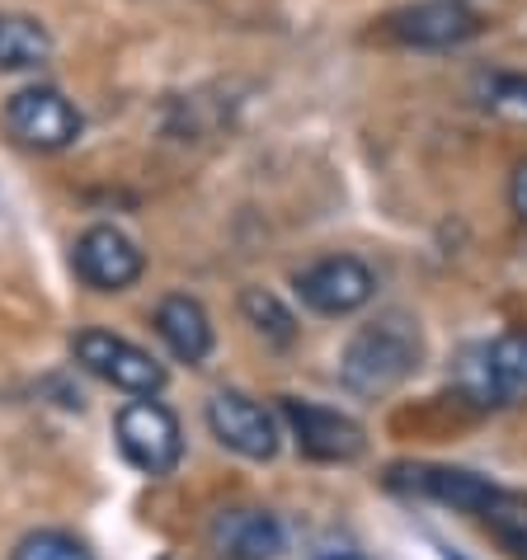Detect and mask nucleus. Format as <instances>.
<instances>
[{"instance_id": "obj_15", "label": "nucleus", "mask_w": 527, "mask_h": 560, "mask_svg": "<svg viewBox=\"0 0 527 560\" xmlns=\"http://www.w3.org/2000/svg\"><path fill=\"white\" fill-rule=\"evenodd\" d=\"M480 523L490 527V537L514 556V560H527V494H514V490H494L490 504L476 513Z\"/></svg>"}, {"instance_id": "obj_20", "label": "nucleus", "mask_w": 527, "mask_h": 560, "mask_svg": "<svg viewBox=\"0 0 527 560\" xmlns=\"http://www.w3.org/2000/svg\"><path fill=\"white\" fill-rule=\"evenodd\" d=\"M316 560H367V556L359 547H349V541H320Z\"/></svg>"}, {"instance_id": "obj_2", "label": "nucleus", "mask_w": 527, "mask_h": 560, "mask_svg": "<svg viewBox=\"0 0 527 560\" xmlns=\"http://www.w3.org/2000/svg\"><path fill=\"white\" fill-rule=\"evenodd\" d=\"M457 386L471 406H527V330H508L476 345L457 368Z\"/></svg>"}, {"instance_id": "obj_16", "label": "nucleus", "mask_w": 527, "mask_h": 560, "mask_svg": "<svg viewBox=\"0 0 527 560\" xmlns=\"http://www.w3.org/2000/svg\"><path fill=\"white\" fill-rule=\"evenodd\" d=\"M476 104L485 108V114H494V118L527 128V75L523 71H485V75H476Z\"/></svg>"}, {"instance_id": "obj_11", "label": "nucleus", "mask_w": 527, "mask_h": 560, "mask_svg": "<svg viewBox=\"0 0 527 560\" xmlns=\"http://www.w3.org/2000/svg\"><path fill=\"white\" fill-rule=\"evenodd\" d=\"M391 486L429 494V500H438L457 513H480L494 494V486L485 476L461 471V466H391Z\"/></svg>"}, {"instance_id": "obj_1", "label": "nucleus", "mask_w": 527, "mask_h": 560, "mask_svg": "<svg viewBox=\"0 0 527 560\" xmlns=\"http://www.w3.org/2000/svg\"><path fill=\"white\" fill-rule=\"evenodd\" d=\"M420 358H424L420 325L400 316V311H386V316L363 325L349 339L344 358H339V382L359 396H386L420 368Z\"/></svg>"}, {"instance_id": "obj_8", "label": "nucleus", "mask_w": 527, "mask_h": 560, "mask_svg": "<svg viewBox=\"0 0 527 560\" xmlns=\"http://www.w3.org/2000/svg\"><path fill=\"white\" fill-rule=\"evenodd\" d=\"M283 419L302 447V457H312V462H359L367 447L363 424H353V419L339 410L312 406V400L283 396Z\"/></svg>"}, {"instance_id": "obj_9", "label": "nucleus", "mask_w": 527, "mask_h": 560, "mask_svg": "<svg viewBox=\"0 0 527 560\" xmlns=\"http://www.w3.org/2000/svg\"><path fill=\"white\" fill-rule=\"evenodd\" d=\"M71 264H75V273H81V283H90L95 292L132 288L137 278H142V269H147L142 250H137L118 226H90L85 236L75 241Z\"/></svg>"}, {"instance_id": "obj_12", "label": "nucleus", "mask_w": 527, "mask_h": 560, "mask_svg": "<svg viewBox=\"0 0 527 560\" xmlns=\"http://www.w3.org/2000/svg\"><path fill=\"white\" fill-rule=\"evenodd\" d=\"M212 547L226 560H273L283 551V527L264 509H226L212 523Z\"/></svg>"}, {"instance_id": "obj_5", "label": "nucleus", "mask_w": 527, "mask_h": 560, "mask_svg": "<svg viewBox=\"0 0 527 560\" xmlns=\"http://www.w3.org/2000/svg\"><path fill=\"white\" fill-rule=\"evenodd\" d=\"M5 128L28 151H67L81 137V108L52 85H28L5 104Z\"/></svg>"}, {"instance_id": "obj_13", "label": "nucleus", "mask_w": 527, "mask_h": 560, "mask_svg": "<svg viewBox=\"0 0 527 560\" xmlns=\"http://www.w3.org/2000/svg\"><path fill=\"white\" fill-rule=\"evenodd\" d=\"M156 335L165 339L169 353H175L179 363H203V358L212 353L208 311L198 306L194 298H184V292H175V298H165L156 306Z\"/></svg>"}, {"instance_id": "obj_7", "label": "nucleus", "mask_w": 527, "mask_h": 560, "mask_svg": "<svg viewBox=\"0 0 527 560\" xmlns=\"http://www.w3.org/2000/svg\"><path fill=\"white\" fill-rule=\"evenodd\" d=\"M372 292H377V278L359 255H325L297 273V298L316 316H353L372 302Z\"/></svg>"}, {"instance_id": "obj_19", "label": "nucleus", "mask_w": 527, "mask_h": 560, "mask_svg": "<svg viewBox=\"0 0 527 560\" xmlns=\"http://www.w3.org/2000/svg\"><path fill=\"white\" fill-rule=\"evenodd\" d=\"M508 203H514V212L527 222V155L514 165V179H508Z\"/></svg>"}, {"instance_id": "obj_4", "label": "nucleus", "mask_w": 527, "mask_h": 560, "mask_svg": "<svg viewBox=\"0 0 527 560\" xmlns=\"http://www.w3.org/2000/svg\"><path fill=\"white\" fill-rule=\"evenodd\" d=\"M71 353L85 372H95L99 382L118 386V392H128V396H161L165 392V368L147 349L128 345L122 335L81 330L71 339Z\"/></svg>"}, {"instance_id": "obj_6", "label": "nucleus", "mask_w": 527, "mask_h": 560, "mask_svg": "<svg viewBox=\"0 0 527 560\" xmlns=\"http://www.w3.org/2000/svg\"><path fill=\"white\" fill-rule=\"evenodd\" d=\"M386 38L400 48H420V52H443L461 48L480 34V14L467 10L461 0H414L386 14Z\"/></svg>"}, {"instance_id": "obj_14", "label": "nucleus", "mask_w": 527, "mask_h": 560, "mask_svg": "<svg viewBox=\"0 0 527 560\" xmlns=\"http://www.w3.org/2000/svg\"><path fill=\"white\" fill-rule=\"evenodd\" d=\"M52 57V34L28 14H0V67L34 71Z\"/></svg>"}, {"instance_id": "obj_17", "label": "nucleus", "mask_w": 527, "mask_h": 560, "mask_svg": "<svg viewBox=\"0 0 527 560\" xmlns=\"http://www.w3.org/2000/svg\"><path fill=\"white\" fill-rule=\"evenodd\" d=\"M241 311H245V320L255 325V330L269 339V345H292L297 339V320H292V311L273 298V292H264V288H250L241 298Z\"/></svg>"}, {"instance_id": "obj_3", "label": "nucleus", "mask_w": 527, "mask_h": 560, "mask_svg": "<svg viewBox=\"0 0 527 560\" xmlns=\"http://www.w3.org/2000/svg\"><path fill=\"white\" fill-rule=\"evenodd\" d=\"M114 439H118V453L147 476H169L184 457L179 419H175V410H165L156 396L128 400L114 419Z\"/></svg>"}, {"instance_id": "obj_10", "label": "nucleus", "mask_w": 527, "mask_h": 560, "mask_svg": "<svg viewBox=\"0 0 527 560\" xmlns=\"http://www.w3.org/2000/svg\"><path fill=\"white\" fill-rule=\"evenodd\" d=\"M208 429L216 433V443L231 453L250 457V462H269L278 453V424L259 400L241 396V392H222L208 400Z\"/></svg>"}, {"instance_id": "obj_18", "label": "nucleus", "mask_w": 527, "mask_h": 560, "mask_svg": "<svg viewBox=\"0 0 527 560\" xmlns=\"http://www.w3.org/2000/svg\"><path fill=\"white\" fill-rule=\"evenodd\" d=\"M10 560H95V556L67 533H28Z\"/></svg>"}]
</instances>
